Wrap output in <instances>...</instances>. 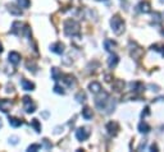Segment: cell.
<instances>
[{
	"mask_svg": "<svg viewBox=\"0 0 164 152\" xmlns=\"http://www.w3.org/2000/svg\"><path fill=\"white\" fill-rule=\"evenodd\" d=\"M64 32L68 36H78L80 35V25L73 19H68L64 23Z\"/></svg>",
	"mask_w": 164,
	"mask_h": 152,
	"instance_id": "6da1fadb",
	"label": "cell"
},
{
	"mask_svg": "<svg viewBox=\"0 0 164 152\" xmlns=\"http://www.w3.org/2000/svg\"><path fill=\"white\" fill-rule=\"evenodd\" d=\"M110 26H112V30L115 35H120L124 31V22L119 16H114L110 21Z\"/></svg>",
	"mask_w": 164,
	"mask_h": 152,
	"instance_id": "7a4b0ae2",
	"label": "cell"
},
{
	"mask_svg": "<svg viewBox=\"0 0 164 152\" xmlns=\"http://www.w3.org/2000/svg\"><path fill=\"white\" fill-rule=\"evenodd\" d=\"M23 107H25L26 113L31 114L36 110V104L32 101V98L30 96H25L23 97Z\"/></svg>",
	"mask_w": 164,
	"mask_h": 152,
	"instance_id": "3957f363",
	"label": "cell"
},
{
	"mask_svg": "<svg viewBox=\"0 0 164 152\" xmlns=\"http://www.w3.org/2000/svg\"><path fill=\"white\" fill-rule=\"evenodd\" d=\"M90 137V130L87 128H78V129L76 130V138L78 141H86Z\"/></svg>",
	"mask_w": 164,
	"mask_h": 152,
	"instance_id": "277c9868",
	"label": "cell"
},
{
	"mask_svg": "<svg viewBox=\"0 0 164 152\" xmlns=\"http://www.w3.org/2000/svg\"><path fill=\"white\" fill-rule=\"evenodd\" d=\"M109 97H108V95L107 93H103L100 97H96V100H95V104H96V106H98L99 109H105V106H107V104H108V100Z\"/></svg>",
	"mask_w": 164,
	"mask_h": 152,
	"instance_id": "5b68a950",
	"label": "cell"
},
{
	"mask_svg": "<svg viewBox=\"0 0 164 152\" xmlns=\"http://www.w3.org/2000/svg\"><path fill=\"white\" fill-rule=\"evenodd\" d=\"M9 61H11L13 65H18L19 61H21V55H19L17 51H12V53H9Z\"/></svg>",
	"mask_w": 164,
	"mask_h": 152,
	"instance_id": "8992f818",
	"label": "cell"
},
{
	"mask_svg": "<svg viewBox=\"0 0 164 152\" xmlns=\"http://www.w3.org/2000/svg\"><path fill=\"white\" fill-rule=\"evenodd\" d=\"M107 130L109 132V134L115 136L118 133V130H119V127H118L117 123L110 121V123H108V124H107Z\"/></svg>",
	"mask_w": 164,
	"mask_h": 152,
	"instance_id": "52a82bcc",
	"label": "cell"
},
{
	"mask_svg": "<svg viewBox=\"0 0 164 152\" xmlns=\"http://www.w3.org/2000/svg\"><path fill=\"white\" fill-rule=\"evenodd\" d=\"M137 9H138V12H141V13H150L151 10V8H150V3H147V1H141L137 5Z\"/></svg>",
	"mask_w": 164,
	"mask_h": 152,
	"instance_id": "ba28073f",
	"label": "cell"
},
{
	"mask_svg": "<svg viewBox=\"0 0 164 152\" xmlns=\"http://www.w3.org/2000/svg\"><path fill=\"white\" fill-rule=\"evenodd\" d=\"M12 107V102L9 100H0V110L3 113H8Z\"/></svg>",
	"mask_w": 164,
	"mask_h": 152,
	"instance_id": "9c48e42d",
	"label": "cell"
},
{
	"mask_svg": "<svg viewBox=\"0 0 164 152\" xmlns=\"http://www.w3.org/2000/svg\"><path fill=\"white\" fill-rule=\"evenodd\" d=\"M50 49H51L53 53H55V54H63L64 45L62 44V42H56V44H53V45H51Z\"/></svg>",
	"mask_w": 164,
	"mask_h": 152,
	"instance_id": "30bf717a",
	"label": "cell"
},
{
	"mask_svg": "<svg viewBox=\"0 0 164 152\" xmlns=\"http://www.w3.org/2000/svg\"><path fill=\"white\" fill-rule=\"evenodd\" d=\"M22 27H23V25H22L21 22H14L13 26H12V33L19 36L22 33Z\"/></svg>",
	"mask_w": 164,
	"mask_h": 152,
	"instance_id": "8fae6325",
	"label": "cell"
},
{
	"mask_svg": "<svg viewBox=\"0 0 164 152\" xmlns=\"http://www.w3.org/2000/svg\"><path fill=\"white\" fill-rule=\"evenodd\" d=\"M89 88H90V91L93 92L94 95H98V93H100V91H101V84L98 83V82H93V83H90Z\"/></svg>",
	"mask_w": 164,
	"mask_h": 152,
	"instance_id": "7c38bea8",
	"label": "cell"
},
{
	"mask_svg": "<svg viewBox=\"0 0 164 152\" xmlns=\"http://www.w3.org/2000/svg\"><path fill=\"white\" fill-rule=\"evenodd\" d=\"M118 61H119V58L115 54H112L110 55V58L108 59V65H109V68H115L118 64Z\"/></svg>",
	"mask_w": 164,
	"mask_h": 152,
	"instance_id": "4fadbf2b",
	"label": "cell"
},
{
	"mask_svg": "<svg viewBox=\"0 0 164 152\" xmlns=\"http://www.w3.org/2000/svg\"><path fill=\"white\" fill-rule=\"evenodd\" d=\"M22 87L25 91H32L33 88H35V84H33L32 82H30V80H27V79H22Z\"/></svg>",
	"mask_w": 164,
	"mask_h": 152,
	"instance_id": "5bb4252c",
	"label": "cell"
},
{
	"mask_svg": "<svg viewBox=\"0 0 164 152\" xmlns=\"http://www.w3.org/2000/svg\"><path fill=\"white\" fill-rule=\"evenodd\" d=\"M8 10L11 12L12 14H14V16H21V14H22L21 8H18V7H16V5H13V4H11V5H8Z\"/></svg>",
	"mask_w": 164,
	"mask_h": 152,
	"instance_id": "9a60e30c",
	"label": "cell"
},
{
	"mask_svg": "<svg viewBox=\"0 0 164 152\" xmlns=\"http://www.w3.org/2000/svg\"><path fill=\"white\" fill-rule=\"evenodd\" d=\"M9 124L12 127L17 128V127H21L22 125V120L18 119V118H13V116H9Z\"/></svg>",
	"mask_w": 164,
	"mask_h": 152,
	"instance_id": "2e32d148",
	"label": "cell"
},
{
	"mask_svg": "<svg viewBox=\"0 0 164 152\" xmlns=\"http://www.w3.org/2000/svg\"><path fill=\"white\" fill-rule=\"evenodd\" d=\"M82 116H84L86 120L91 119V118H93V110H91L90 107L86 106V107L84 109V110H82Z\"/></svg>",
	"mask_w": 164,
	"mask_h": 152,
	"instance_id": "e0dca14e",
	"label": "cell"
},
{
	"mask_svg": "<svg viewBox=\"0 0 164 152\" xmlns=\"http://www.w3.org/2000/svg\"><path fill=\"white\" fill-rule=\"evenodd\" d=\"M104 45H105V50L109 51V53H113V50H114V47H115V42L110 41V40H107V41L104 42Z\"/></svg>",
	"mask_w": 164,
	"mask_h": 152,
	"instance_id": "ac0fdd59",
	"label": "cell"
},
{
	"mask_svg": "<svg viewBox=\"0 0 164 152\" xmlns=\"http://www.w3.org/2000/svg\"><path fill=\"white\" fill-rule=\"evenodd\" d=\"M138 130L141 132V133H149V132H150V127H149L146 123L141 121V123L138 124Z\"/></svg>",
	"mask_w": 164,
	"mask_h": 152,
	"instance_id": "d6986e66",
	"label": "cell"
},
{
	"mask_svg": "<svg viewBox=\"0 0 164 152\" xmlns=\"http://www.w3.org/2000/svg\"><path fill=\"white\" fill-rule=\"evenodd\" d=\"M51 75H53V78H54V80H59V78L62 77V74L59 72V69L58 68H53L51 69Z\"/></svg>",
	"mask_w": 164,
	"mask_h": 152,
	"instance_id": "ffe728a7",
	"label": "cell"
},
{
	"mask_svg": "<svg viewBox=\"0 0 164 152\" xmlns=\"http://www.w3.org/2000/svg\"><path fill=\"white\" fill-rule=\"evenodd\" d=\"M76 100H77L78 102H85V101H86V95H85V92L80 91L76 95Z\"/></svg>",
	"mask_w": 164,
	"mask_h": 152,
	"instance_id": "44dd1931",
	"label": "cell"
},
{
	"mask_svg": "<svg viewBox=\"0 0 164 152\" xmlns=\"http://www.w3.org/2000/svg\"><path fill=\"white\" fill-rule=\"evenodd\" d=\"M64 82L67 83V84H68V86H72V84H73L74 83V78L73 77H72V75L71 74H67V75H64Z\"/></svg>",
	"mask_w": 164,
	"mask_h": 152,
	"instance_id": "7402d4cb",
	"label": "cell"
},
{
	"mask_svg": "<svg viewBox=\"0 0 164 152\" xmlns=\"http://www.w3.org/2000/svg\"><path fill=\"white\" fill-rule=\"evenodd\" d=\"M31 125L35 128V130H36L37 133H40V130H41V125H40V123H38L37 119H33V120L31 121Z\"/></svg>",
	"mask_w": 164,
	"mask_h": 152,
	"instance_id": "603a6c76",
	"label": "cell"
},
{
	"mask_svg": "<svg viewBox=\"0 0 164 152\" xmlns=\"http://www.w3.org/2000/svg\"><path fill=\"white\" fill-rule=\"evenodd\" d=\"M123 86H124V83L122 82V80H115V83L113 84L115 91H120V89H123Z\"/></svg>",
	"mask_w": 164,
	"mask_h": 152,
	"instance_id": "cb8c5ba5",
	"label": "cell"
},
{
	"mask_svg": "<svg viewBox=\"0 0 164 152\" xmlns=\"http://www.w3.org/2000/svg\"><path fill=\"white\" fill-rule=\"evenodd\" d=\"M18 4H19V7H21V8H28V7H30V4H31V1H30V0H18Z\"/></svg>",
	"mask_w": 164,
	"mask_h": 152,
	"instance_id": "d4e9b609",
	"label": "cell"
},
{
	"mask_svg": "<svg viewBox=\"0 0 164 152\" xmlns=\"http://www.w3.org/2000/svg\"><path fill=\"white\" fill-rule=\"evenodd\" d=\"M54 92H56V93H62V95H63V93H64V91H63V88H62L60 86H58V84H56V86L54 87Z\"/></svg>",
	"mask_w": 164,
	"mask_h": 152,
	"instance_id": "484cf974",
	"label": "cell"
},
{
	"mask_svg": "<svg viewBox=\"0 0 164 152\" xmlns=\"http://www.w3.org/2000/svg\"><path fill=\"white\" fill-rule=\"evenodd\" d=\"M40 145H32V146H30L28 147V151H36V150H40Z\"/></svg>",
	"mask_w": 164,
	"mask_h": 152,
	"instance_id": "4316f807",
	"label": "cell"
},
{
	"mask_svg": "<svg viewBox=\"0 0 164 152\" xmlns=\"http://www.w3.org/2000/svg\"><path fill=\"white\" fill-rule=\"evenodd\" d=\"M44 143H45V147H46L47 150H49V148H51V145L49 143V142H47V139H44Z\"/></svg>",
	"mask_w": 164,
	"mask_h": 152,
	"instance_id": "83f0119b",
	"label": "cell"
},
{
	"mask_svg": "<svg viewBox=\"0 0 164 152\" xmlns=\"http://www.w3.org/2000/svg\"><path fill=\"white\" fill-rule=\"evenodd\" d=\"M149 114V107H145V111H142V116H145Z\"/></svg>",
	"mask_w": 164,
	"mask_h": 152,
	"instance_id": "f1b7e54d",
	"label": "cell"
},
{
	"mask_svg": "<svg viewBox=\"0 0 164 152\" xmlns=\"http://www.w3.org/2000/svg\"><path fill=\"white\" fill-rule=\"evenodd\" d=\"M12 143H14V145L17 143V138H16V137H12Z\"/></svg>",
	"mask_w": 164,
	"mask_h": 152,
	"instance_id": "f546056e",
	"label": "cell"
},
{
	"mask_svg": "<svg viewBox=\"0 0 164 152\" xmlns=\"http://www.w3.org/2000/svg\"><path fill=\"white\" fill-rule=\"evenodd\" d=\"M2 51H3V45L0 44V53H2Z\"/></svg>",
	"mask_w": 164,
	"mask_h": 152,
	"instance_id": "4dcf8cb0",
	"label": "cell"
},
{
	"mask_svg": "<svg viewBox=\"0 0 164 152\" xmlns=\"http://www.w3.org/2000/svg\"><path fill=\"white\" fill-rule=\"evenodd\" d=\"M98 1H107V0H98Z\"/></svg>",
	"mask_w": 164,
	"mask_h": 152,
	"instance_id": "1f68e13d",
	"label": "cell"
},
{
	"mask_svg": "<svg viewBox=\"0 0 164 152\" xmlns=\"http://www.w3.org/2000/svg\"><path fill=\"white\" fill-rule=\"evenodd\" d=\"M0 128H2V119H0Z\"/></svg>",
	"mask_w": 164,
	"mask_h": 152,
	"instance_id": "d6a6232c",
	"label": "cell"
},
{
	"mask_svg": "<svg viewBox=\"0 0 164 152\" xmlns=\"http://www.w3.org/2000/svg\"><path fill=\"white\" fill-rule=\"evenodd\" d=\"M162 33H163V35H164V30H163V31H162Z\"/></svg>",
	"mask_w": 164,
	"mask_h": 152,
	"instance_id": "836d02e7",
	"label": "cell"
}]
</instances>
